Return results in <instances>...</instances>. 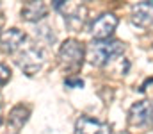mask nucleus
I'll list each match as a JSON object with an SVG mask.
<instances>
[{"instance_id": "1", "label": "nucleus", "mask_w": 153, "mask_h": 134, "mask_svg": "<svg viewBox=\"0 0 153 134\" xmlns=\"http://www.w3.org/2000/svg\"><path fill=\"white\" fill-rule=\"evenodd\" d=\"M125 52V45L116 40H94L87 46V59L93 66H105Z\"/></svg>"}, {"instance_id": "2", "label": "nucleus", "mask_w": 153, "mask_h": 134, "mask_svg": "<svg viewBox=\"0 0 153 134\" xmlns=\"http://www.w3.org/2000/svg\"><path fill=\"white\" fill-rule=\"evenodd\" d=\"M84 46L78 43L76 40H66L61 45L59 50V61L61 64L68 70V72H78L82 66V59H84Z\"/></svg>"}, {"instance_id": "3", "label": "nucleus", "mask_w": 153, "mask_h": 134, "mask_svg": "<svg viewBox=\"0 0 153 134\" xmlns=\"http://www.w3.org/2000/svg\"><path fill=\"white\" fill-rule=\"evenodd\" d=\"M43 63H45V52H43V48H39L38 45L25 48V50L18 55V59H16V64H18L27 75L38 73L39 70L43 68Z\"/></svg>"}, {"instance_id": "4", "label": "nucleus", "mask_w": 153, "mask_h": 134, "mask_svg": "<svg viewBox=\"0 0 153 134\" xmlns=\"http://www.w3.org/2000/svg\"><path fill=\"white\" fill-rule=\"evenodd\" d=\"M128 122L132 127L153 125V100H141L134 104L128 113Z\"/></svg>"}, {"instance_id": "5", "label": "nucleus", "mask_w": 153, "mask_h": 134, "mask_svg": "<svg viewBox=\"0 0 153 134\" xmlns=\"http://www.w3.org/2000/svg\"><path fill=\"white\" fill-rule=\"evenodd\" d=\"M117 27V16H114L112 13H105L102 16H98L93 22L91 27V34L94 36V40L102 41V40H109L112 36V32Z\"/></svg>"}, {"instance_id": "6", "label": "nucleus", "mask_w": 153, "mask_h": 134, "mask_svg": "<svg viewBox=\"0 0 153 134\" xmlns=\"http://www.w3.org/2000/svg\"><path fill=\"white\" fill-rule=\"evenodd\" d=\"M76 134H111V125L105 122H100L96 118L80 116L76 120Z\"/></svg>"}, {"instance_id": "7", "label": "nucleus", "mask_w": 153, "mask_h": 134, "mask_svg": "<svg viewBox=\"0 0 153 134\" xmlns=\"http://www.w3.org/2000/svg\"><path fill=\"white\" fill-rule=\"evenodd\" d=\"M25 41V32L20 31V29H9L5 34H2L0 38V45H2V50L5 54H13L16 52Z\"/></svg>"}, {"instance_id": "8", "label": "nucleus", "mask_w": 153, "mask_h": 134, "mask_svg": "<svg viewBox=\"0 0 153 134\" xmlns=\"http://www.w3.org/2000/svg\"><path fill=\"white\" fill-rule=\"evenodd\" d=\"M132 22L137 27H148L153 23V2H141L134 5Z\"/></svg>"}, {"instance_id": "9", "label": "nucleus", "mask_w": 153, "mask_h": 134, "mask_svg": "<svg viewBox=\"0 0 153 134\" xmlns=\"http://www.w3.org/2000/svg\"><path fill=\"white\" fill-rule=\"evenodd\" d=\"M29 115H30V109H29L27 106H23V104H18V106H14V107L11 109V113H9V116H7V125H9L14 133H18V131L27 124Z\"/></svg>"}, {"instance_id": "10", "label": "nucleus", "mask_w": 153, "mask_h": 134, "mask_svg": "<svg viewBox=\"0 0 153 134\" xmlns=\"http://www.w3.org/2000/svg\"><path fill=\"white\" fill-rule=\"evenodd\" d=\"M48 7L45 2H27L22 9V18L27 22H39L46 16Z\"/></svg>"}, {"instance_id": "11", "label": "nucleus", "mask_w": 153, "mask_h": 134, "mask_svg": "<svg viewBox=\"0 0 153 134\" xmlns=\"http://www.w3.org/2000/svg\"><path fill=\"white\" fill-rule=\"evenodd\" d=\"M84 13H85V9H84V7H75L71 13H66V16H64L66 25H68L70 29H73V31L80 29V27H82V23H84V16H82Z\"/></svg>"}, {"instance_id": "12", "label": "nucleus", "mask_w": 153, "mask_h": 134, "mask_svg": "<svg viewBox=\"0 0 153 134\" xmlns=\"http://www.w3.org/2000/svg\"><path fill=\"white\" fill-rule=\"evenodd\" d=\"M36 36L41 38V40H45L46 43H53V41H55V34L50 31V27H48V25H41V27H38Z\"/></svg>"}, {"instance_id": "13", "label": "nucleus", "mask_w": 153, "mask_h": 134, "mask_svg": "<svg viewBox=\"0 0 153 134\" xmlns=\"http://www.w3.org/2000/svg\"><path fill=\"white\" fill-rule=\"evenodd\" d=\"M9 79H11V70H9L5 64L0 63V88L5 86V84L9 82Z\"/></svg>"}, {"instance_id": "14", "label": "nucleus", "mask_w": 153, "mask_h": 134, "mask_svg": "<svg viewBox=\"0 0 153 134\" xmlns=\"http://www.w3.org/2000/svg\"><path fill=\"white\" fill-rule=\"evenodd\" d=\"M64 84L70 86V88H82V86H84V82H82L80 79H70V77L64 81Z\"/></svg>"}, {"instance_id": "15", "label": "nucleus", "mask_w": 153, "mask_h": 134, "mask_svg": "<svg viewBox=\"0 0 153 134\" xmlns=\"http://www.w3.org/2000/svg\"><path fill=\"white\" fill-rule=\"evenodd\" d=\"M0 38H2V34H0Z\"/></svg>"}, {"instance_id": "16", "label": "nucleus", "mask_w": 153, "mask_h": 134, "mask_svg": "<svg viewBox=\"0 0 153 134\" xmlns=\"http://www.w3.org/2000/svg\"><path fill=\"white\" fill-rule=\"evenodd\" d=\"M125 134H128V133H125Z\"/></svg>"}]
</instances>
